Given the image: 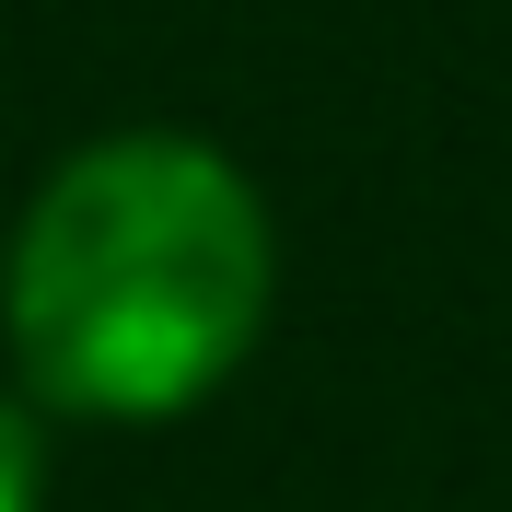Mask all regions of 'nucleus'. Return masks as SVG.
<instances>
[{"mask_svg":"<svg viewBox=\"0 0 512 512\" xmlns=\"http://www.w3.org/2000/svg\"><path fill=\"white\" fill-rule=\"evenodd\" d=\"M12 361L70 419H175L268 326V210L210 140L128 128L35 187L0 280Z\"/></svg>","mask_w":512,"mask_h":512,"instance_id":"1","label":"nucleus"},{"mask_svg":"<svg viewBox=\"0 0 512 512\" xmlns=\"http://www.w3.org/2000/svg\"><path fill=\"white\" fill-rule=\"evenodd\" d=\"M47 501V443H35V408L0 396V512H35Z\"/></svg>","mask_w":512,"mask_h":512,"instance_id":"2","label":"nucleus"}]
</instances>
